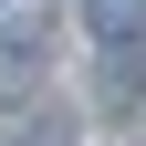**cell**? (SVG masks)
<instances>
[{
	"label": "cell",
	"mask_w": 146,
	"mask_h": 146,
	"mask_svg": "<svg viewBox=\"0 0 146 146\" xmlns=\"http://www.w3.org/2000/svg\"><path fill=\"white\" fill-rule=\"evenodd\" d=\"M136 11H146V0H94V21H104V42H125V31H136Z\"/></svg>",
	"instance_id": "cell-1"
}]
</instances>
